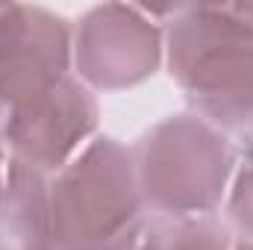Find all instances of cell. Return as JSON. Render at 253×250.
Listing matches in <instances>:
<instances>
[{
	"instance_id": "obj_9",
	"label": "cell",
	"mask_w": 253,
	"mask_h": 250,
	"mask_svg": "<svg viewBox=\"0 0 253 250\" xmlns=\"http://www.w3.org/2000/svg\"><path fill=\"white\" fill-rule=\"evenodd\" d=\"M239 250H253V242H242V245H239Z\"/></svg>"
},
{
	"instance_id": "obj_8",
	"label": "cell",
	"mask_w": 253,
	"mask_h": 250,
	"mask_svg": "<svg viewBox=\"0 0 253 250\" xmlns=\"http://www.w3.org/2000/svg\"><path fill=\"white\" fill-rule=\"evenodd\" d=\"M230 218L242 230L253 233V138H251V147H248L245 159H242L236 188H233V197H230Z\"/></svg>"
},
{
	"instance_id": "obj_2",
	"label": "cell",
	"mask_w": 253,
	"mask_h": 250,
	"mask_svg": "<svg viewBox=\"0 0 253 250\" xmlns=\"http://www.w3.org/2000/svg\"><path fill=\"white\" fill-rule=\"evenodd\" d=\"M144 200L132 153L115 138H94L50 183L56 250H135Z\"/></svg>"
},
{
	"instance_id": "obj_5",
	"label": "cell",
	"mask_w": 253,
	"mask_h": 250,
	"mask_svg": "<svg viewBox=\"0 0 253 250\" xmlns=\"http://www.w3.org/2000/svg\"><path fill=\"white\" fill-rule=\"evenodd\" d=\"M94 126L97 103L91 91L80 80L65 77L47 97L15 115L0 141L9 144V159H18L42 174H59L71 153L94 132Z\"/></svg>"
},
{
	"instance_id": "obj_3",
	"label": "cell",
	"mask_w": 253,
	"mask_h": 250,
	"mask_svg": "<svg viewBox=\"0 0 253 250\" xmlns=\"http://www.w3.org/2000/svg\"><path fill=\"white\" fill-rule=\"evenodd\" d=\"M132 165L144 206L165 218L212 215L233 171V150L218 126L177 115L135 144Z\"/></svg>"
},
{
	"instance_id": "obj_10",
	"label": "cell",
	"mask_w": 253,
	"mask_h": 250,
	"mask_svg": "<svg viewBox=\"0 0 253 250\" xmlns=\"http://www.w3.org/2000/svg\"><path fill=\"white\" fill-rule=\"evenodd\" d=\"M0 162H3V144H0ZM0 168H3V165H0Z\"/></svg>"
},
{
	"instance_id": "obj_4",
	"label": "cell",
	"mask_w": 253,
	"mask_h": 250,
	"mask_svg": "<svg viewBox=\"0 0 253 250\" xmlns=\"http://www.w3.org/2000/svg\"><path fill=\"white\" fill-rule=\"evenodd\" d=\"M77 68L100 88H124L147 80L159 65V30L138 6H97L77 30Z\"/></svg>"
},
{
	"instance_id": "obj_1",
	"label": "cell",
	"mask_w": 253,
	"mask_h": 250,
	"mask_svg": "<svg viewBox=\"0 0 253 250\" xmlns=\"http://www.w3.org/2000/svg\"><path fill=\"white\" fill-rule=\"evenodd\" d=\"M168 65L197 118L221 129L253 126V3L174 9Z\"/></svg>"
},
{
	"instance_id": "obj_6",
	"label": "cell",
	"mask_w": 253,
	"mask_h": 250,
	"mask_svg": "<svg viewBox=\"0 0 253 250\" xmlns=\"http://www.w3.org/2000/svg\"><path fill=\"white\" fill-rule=\"evenodd\" d=\"M47 174L9 159L0 186V250H56Z\"/></svg>"
},
{
	"instance_id": "obj_7",
	"label": "cell",
	"mask_w": 253,
	"mask_h": 250,
	"mask_svg": "<svg viewBox=\"0 0 253 250\" xmlns=\"http://www.w3.org/2000/svg\"><path fill=\"white\" fill-rule=\"evenodd\" d=\"M141 250H230L227 230L212 215L159 218L141 233Z\"/></svg>"
}]
</instances>
